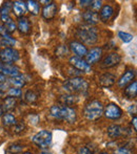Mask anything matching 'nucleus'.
I'll return each mask as SVG.
<instances>
[{
	"label": "nucleus",
	"instance_id": "1",
	"mask_svg": "<svg viewBox=\"0 0 137 154\" xmlns=\"http://www.w3.org/2000/svg\"><path fill=\"white\" fill-rule=\"evenodd\" d=\"M50 114L52 118L58 121H64L69 124H74L77 120L76 111L70 106L54 105L50 109Z\"/></svg>",
	"mask_w": 137,
	"mask_h": 154
},
{
	"label": "nucleus",
	"instance_id": "2",
	"mask_svg": "<svg viewBox=\"0 0 137 154\" xmlns=\"http://www.w3.org/2000/svg\"><path fill=\"white\" fill-rule=\"evenodd\" d=\"M64 89L70 94H76V93H81L88 90L89 84L84 79L80 77H74L67 80L62 85Z\"/></svg>",
	"mask_w": 137,
	"mask_h": 154
},
{
	"label": "nucleus",
	"instance_id": "3",
	"mask_svg": "<svg viewBox=\"0 0 137 154\" xmlns=\"http://www.w3.org/2000/svg\"><path fill=\"white\" fill-rule=\"evenodd\" d=\"M76 36L77 38L81 41V43H86L88 45H93L97 42L98 40V35L95 27L91 26V25H82L76 32Z\"/></svg>",
	"mask_w": 137,
	"mask_h": 154
},
{
	"label": "nucleus",
	"instance_id": "4",
	"mask_svg": "<svg viewBox=\"0 0 137 154\" xmlns=\"http://www.w3.org/2000/svg\"><path fill=\"white\" fill-rule=\"evenodd\" d=\"M103 114V105L100 101H91L84 108V116L89 121H97Z\"/></svg>",
	"mask_w": 137,
	"mask_h": 154
},
{
	"label": "nucleus",
	"instance_id": "5",
	"mask_svg": "<svg viewBox=\"0 0 137 154\" xmlns=\"http://www.w3.org/2000/svg\"><path fill=\"white\" fill-rule=\"evenodd\" d=\"M52 138L53 136H52L51 132L47 130H41L32 137V142L40 149H45L51 145Z\"/></svg>",
	"mask_w": 137,
	"mask_h": 154
},
{
	"label": "nucleus",
	"instance_id": "6",
	"mask_svg": "<svg viewBox=\"0 0 137 154\" xmlns=\"http://www.w3.org/2000/svg\"><path fill=\"white\" fill-rule=\"evenodd\" d=\"M19 58H20L19 51L13 47L0 49V62L4 63V64L12 65L18 61Z\"/></svg>",
	"mask_w": 137,
	"mask_h": 154
},
{
	"label": "nucleus",
	"instance_id": "7",
	"mask_svg": "<svg viewBox=\"0 0 137 154\" xmlns=\"http://www.w3.org/2000/svg\"><path fill=\"white\" fill-rule=\"evenodd\" d=\"M103 114L109 120H118L122 116L123 112L118 105L115 103H110L103 108Z\"/></svg>",
	"mask_w": 137,
	"mask_h": 154
},
{
	"label": "nucleus",
	"instance_id": "8",
	"mask_svg": "<svg viewBox=\"0 0 137 154\" xmlns=\"http://www.w3.org/2000/svg\"><path fill=\"white\" fill-rule=\"evenodd\" d=\"M70 49L74 54L75 57L78 58H83L88 54V48L86 46H84V44H82L79 41H72L70 43Z\"/></svg>",
	"mask_w": 137,
	"mask_h": 154
},
{
	"label": "nucleus",
	"instance_id": "9",
	"mask_svg": "<svg viewBox=\"0 0 137 154\" xmlns=\"http://www.w3.org/2000/svg\"><path fill=\"white\" fill-rule=\"evenodd\" d=\"M101 57H103V48L101 47H94L90 51H88L86 56V62L91 66V65L100 61Z\"/></svg>",
	"mask_w": 137,
	"mask_h": 154
},
{
	"label": "nucleus",
	"instance_id": "10",
	"mask_svg": "<svg viewBox=\"0 0 137 154\" xmlns=\"http://www.w3.org/2000/svg\"><path fill=\"white\" fill-rule=\"evenodd\" d=\"M121 61V57L117 53H111L106 56L101 62V67L103 68H111L116 65H118Z\"/></svg>",
	"mask_w": 137,
	"mask_h": 154
},
{
	"label": "nucleus",
	"instance_id": "11",
	"mask_svg": "<svg viewBox=\"0 0 137 154\" xmlns=\"http://www.w3.org/2000/svg\"><path fill=\"white\" fill-rule=\"evenodd\" d=\"M69 63L72 65V66L75 67L77 70L80 71H86V72H89L91 70V66L86 62V60L83 58H78V57H71L69 60Z\"/></svg>",
	"mask_w": 137,
	"mask_h": 154
},
{
	"label": "nucleus",
	"instance_id": "12",
	"mask_svg": "<svg viewBox=\"0 0 137 154\" xmlns=\"http://www.w3.org/2000/svg\"><path fill=\"white\" fill-rule=\"evenodd\" d=\"M136 72L134 69H128L125 73L120 77V79L117 81V85L119 88H125L129 85L130 83L133 82V80L135 79Z\"/></svg>",
	"mask_w": 137,
	"mask_h": 154
},
{
	"label": "nucleus",
	"instance_id": "13",
	"mask_svg": "<svg viewBox=\"0 0 137 154\" xmlns=\"http://www.w3.org/2000/svg\"><path fill=\"white\" fill-rule=\"evenodd\" d=\"M57 4L55 2H51L49 4H45L44 8H42V17L45 20H51L57 14Z\"/></svg>",
	"mask_w": 137,
	"mask_h": 154
},
{
	"label": "nucleus",
	"instance_id": "14",
	"mask_svg": "<svg viewBox=\"0 0 137 154\" xmlns=\"http://www.w3.org/2000/svg\"><path fill=\"white\" fill-rule=\"evenodd\" d=\"M12 8L13 13L15 14V16L20 18V17H24L25 13L28 12L27 4L23 1H14L12 2Z\"/></svg>",
	"mask_w": 137,
	"mask_h": 154
},
{
	"label": "nucleus",
	"instance_id": "15",
	"mask_svg": "<svg viewBox=\"0 0 137 154\" xmlns=\"http://www.w3.org/2000/svg\"><path fill=\"white\" fill-rule=\"evenodd\" d=\"M17 27H18V31L20 32V34L22 35H29L31 32V22L27 17L18 18Z\"/></svg>",
	"mask_w": 137,
	"mask_h": 154
},
{
	"label": "nucleus",
	"instance_id": "16",
	"mask_svg": "<svg viewBox=\"0 0 137 154\" xmlns=\"http://www.w3.org/2000/svg\"><path fill=\"white\" fill-rule=\"evenodd\" d=\"M82 19L86 23V25H95L99 22V16L97 13L92 12V11H86L82 14Z\"/></svg>",
	"mask_w": 137,
	"mask_h": 154
},
{
	"label": "nucleus",
	"instance_id": "17",
	"mask_svg": "<svg viewBox=\"0 0 137 154\" xmlns=\"http://www.w3.org/2000/svg\"><path fill=\"white\" fill-rule=\"evenodd\" d=\"M113 14H114V8H112L109 4H104L103 8H100V12H99V19H100L103 22H108L111 18H112Z\"/></svg>",
	"mask_w": 137,
	"mask_h": 154
},
{
	"label": "nucleus",
	"instance_id": "18",
	"mask_svg": "<svg viewBox=\"0 0 137 154\" xmlns=\"http://www.w3.org/2000/svg\"><path fill=\"white\" fill-rule=\"evenodd\" d=\"M126 132V129L120 125H111L108 127V135L111 138H118L122 136Z\"/></svg>",
	"mask_w": 137,
	"mask_h": 154
},
{
	"label": "nucleus",
	"instance_id": "19",
	"mask_svg": "<svg viewBox=\"0 0 137 154\" xmlns=\"http://www.w3.org/2000/svg\"><path fill=\"white\" fill-rule=\"evenodd\" d=\"M115 82H116V77L113 73L106 72L99 77V84L103 87H111L114 85Z\"/></svg>",
	"mask_w": 137,
	"mask_h": 154
},
{
	"label": "nucleus",
	"instance_id": "20",
	"mask_svg": "<svg viewBox=\"0 0 137 154\" xmlns=\"http://www.w3.org/2000/svg\"><path fill=\"white\" fill-rule=\"evenodd\" d=\"M0 73H3V75H6V77L14 78V77H16V75H20V70H19L18 67L15 66L14 64L8 65V64H4L3 63V66H2L1 72Z\"/></svg>",
	"mask_w": 137,
	"mask_h": 154
},
{
	"label": "nucleus",
	"instance_id": "21",
	"mask_svg": "<svg viewBox=\"0 0 137 154\" xmlns=\"http://www.w3.org/2000/svg\"><path fill=\"white\" fill-rule=\"evenodd\" d=\"M8 84H10L11 87H15V88H20L23 87L27 83V80H25L24 75H22L20 73L19 75H16L14 78H11V79L8 80Z\"/></svg>",
	"mask_w": 137,
	"mask_h": 154
},
{
	"label": "nucleus",
	"instance_id": "22",
	"mask_svg": "<svg viewBox=\"0 0 137 154\" xmlns=\"http://www.w3.org/2000/svg\"><path fill=\"white\" fill-rule=\"evenodd\" d=\"M16 105H17L16 99H15V97H6L5 99L3 100L2 104H1L3 111H6V112L12 111L13 109H15Z\"/></svg>",
	"mask_w": 137,
	"mask_h": 154
},
{
	"label": "nucleus",
	"instance_id": "23",
	"mask_svg": "<svg viewBox=\"0 0 137 154\" xmlns=\"http://www.w3.org/2000/svg\"><path fill=\"white\" fill-rule=\"evenodd\" d=\"M12 2H4L3 5L0 8V19H1L2 23H4L8 18H10V12H11V6H12Z\"/></svg>",
	"mask_w": 137,
	"mask_h": 154
},
{
	"label": "nucleus",
	"instance_id": "24",
	"mask_svg": "<svg viewBox=\"0 0 137 154\" xmlns=\"http://www.w3.org/2000/svg\"><path fill=\"white\" fill-rule=\"evenodd\" d=\"M137 93V82L133 81L132 83H130L127 87H125V95L128 99H134L136 97Z\"/></svg>",
	"mask_w": 137,
	"mask_h": 154
},
{
	"label": "nucleus",
	"instance_id": "25",
	"mask_svg": "<svg viewBox=\"0 0 137 154\" xmlns=\"http://www.w3.org/2000/svg\"><path fill=\"white\" fill-rule=\"evenodd\" d=\"M59 100L64 106H69V105L75 104L76 102L78 101V97L76 94H64V95H61Z\"/></svg>",
	"mask_w": 137,
	"mask_h": 154
},
{
	"label": "nucleus",
	"instance_id": "26",
	"mask_svg": "<svg viewBox=\"0 0 137 154\" xmlns=\"http://www.w3.org/2000/svg\"><path fill=\"white\" fill-rule=\"evenodd\" d=\"M2 124L6 127H11V126H15L17 124V120L13 114L5 113L2 116Z\"/></svg>",
	"mask_w": 137,
	"mask_h": 154
},
{
	"label": "nucleus",
	"instance_id": "27",
	"mask_svg": "<svg viewBox=\"0 0 137 154\" xmlns=\"http://www.w3.org/2000/svg\"><path fill=\"white\" fill-rule=\"evenodd\" d=\"M25 4H27L28 11H30V13H31L32 15H34V16L38 15L39 10H40V6H39L38 2L34 1V0H29Z\"/></svg>",
	"mask_w": 137,
	"mask_h": 154
},
{
	"label": "nucleus",
	"instance_id": "28",
	"mask_svg": "<svg viewBox=\"0 0 137 154\" xmlns=\"http://www.w3.org/2000/svg\"><path fill=\"white\" fill-rule=\"evenodd\" d=\"M2 24H3V26L5 27V29L6 31H8V32L10 35H12L13 32H14L15 31H16L17 29V25H16V23H15V21L13 20L12 18H8V20L5 21V22L4 23H2Z\"/></svg>",
	"mask_w": 137,
	"mask_h": 154
},
{
	"label": "nucleus",
	"instance_id": "29",
	"mask_svg": "<svg viewBox=\"0 0 137 154\" xmlns=\"http://www.w3.org/2000/svg\"><path fill=\"white\" fill-rule=\"evenodd\" d=\"M15 44H16V40L13 37H11V38H1L0 37V47L8 48V47L14 46Z\"/></svg>",
	"mask_w": 137,
	"mask_h": 154
},
{
	"label": "nucleus",
	"instance_id": "30",
	"mask_svg": "<svg viewBox=\"0 0 137 154\" xmlns=\"http://www.w3.org/2000/svg\"><path fill=\"white\" fill-rule=\"evenodd\" d=\"M25 101L28 102V103L30 104H34L37 102V100H38V94L37 93H35L33 90H28L27 92H25Z\"/></svg>",
	"mask_w": 137,
	"mask_h": 154
},
{
	"label": "nucleus",
	"instance_id": "31",
	"mask_svg": "<svg viewBox=\"0 0 137 154\" xmlns=\"http://www.w3.org/2000/svg\"><path fill=\"white\" fill-rule=\"evenodd\" d=\"M6 94L11 97H20L22 95V91H21L20 88H15V87H11L10 89L6 91Z\"/></svg>",
	"mask_w": 137,
	"mask_h": 154
},
{
	"label": "nucleus",
	"instance_id": "32",
	"mask_svg": "<svg viewBox=\"0 0 137 154\" xmlns=\"http://www.w3.org/2000/svg\"><path fill=\"white\" fill-rule=\"evenodd\" d=\"M118 37L121 39V41H123L125 43H129L133 40V36L129 32H118Z\"/></svg>",
	"mask_w": 137,
	"mask_h": 154
},
{
	"label": "nucleus",
	"instance_id": "33",
	"mask_svg": "<svg viewBox=\"0 0 137 154\" xmlns=\"http://www.w3.org/2000/svg\"><path fill=\"white\" fill-rule=\"evenodd\" d=\"M101 8H103V1H100V0H94V1H92V4H91V6H90L91 11L95 13L100 11Z\"/></svg>",
	"mask_w": 137,
	"mask_h": 154
},
{
	"label": "nucleus",
	"instance_id": "34",
	"mask_svg": "<svg viewBox=\"0 0 137 154\" xmlns=\"http://www.w3.org/2000/svg\"><path fill=\"white\" fill-rule=\"evenodd\" d=\"M0 37L1 38H11L12 37V35L8 34L5 27L3 26V24H0Z\"/></svg>",
	"mask_w": 137,
	"mask_h": 154
},
{
	"label": "nucleus",
	"instance_id": "35",
	"mask_svg": "<svg viewBox=\"0 0 137 154\" xmlns=\"http://www.w3.org/2000/svg\"><path fill=\"white\" fill-rule=\"evenodd\" d=\"M115 154H132V152L126 147H121V148H118L115 151Z\"/></svg>",
	"mask_w": 137,
	"mask_h": 154
},
{
	"label": "nucleus",
	"instance_id": "36",
	"mask_svg": "<svg viewBox=\"0 0 137 154\" xmlns=\"http://www.w3.org/2000/svg\"><path fill=\"white\" fill-rule=\"evenodd\" d=\"M79 4H80V6L83 8H90L91 4H92V1H91V0H82V1H79Z\"/></svg>",
	"mask_w": 137,
	"mask_h": 154
},
{
	"label": "nucleus",
	"instance_id": "37",
	"mask_svg": "<svg viewBox=\"0 0 137 154\" xmlns=\"http://www.w3.org/2000/svg\"><path fill=\"white\" fill-rule=\"evenodd\" d=\"M78 153L79 154H93L92 151H91L89 148H86V147H80V148L78 149Z\"/></svg>",
	"mask_w": 137,
	"mask_h": 154
},
{
	"label": "nucleus",
	"instance_id": "38",
	"mask_svg": "<svg viewBox=\"0 0 137 154\" xmlns=\"http://www.w3.org/2000/svg\"><path fill=\"white\" fill-rule=\"evenodd\" d=\"M23 129H24V124H23V123H21V124L17 123L16 125H15V130H14V131L16 132V133H19V132L23 131Z\"/></svg>",
	"mask_w": 137,
	"mask_h": 154
},
{
	"label": "nucleus",
	"instance_id": "39",
	"mask_svg": "<svg viewBox=\"0 0 137 154\" xmlns=\"http://www.w3.org/2000/svg\"><path fill=\"white\" fill-rule=\"evenodd\" d=\"M8 77L6 75H4L3 73H0V83H5V82H8Z\"/></svg>",
	"mask_w": 137,
	"mask_h": 154
},
{
	"label": "nucleus",
	"instance_id": "40",
	"mask_svg": "<svg viewBox=\"0 0 137 154\" xmlns=\"http://www.w3.org/2000/svg\"><path fill=\"white\" fill-rule=\"evenodd\" d=\"M136 121H137L136 116H134V118H133V120H132V125L134 126V130H137V125H136Z\"/></svg>",
	"mask_w": 137,
	"mask_h": 154
},
{
	"label": "nucleus",
	"instance_id": "41",
	"mask_svg": "<svg viewBox=\"0 0 137 154\" xmlns=\"http://www.w3.org/2000/svg\"><path fill=\"white\" fill-rule=\"evenodd\" d=\"M40 154H54V153L51 152V151H42Z\"/></svg>",
	"mask_w": 137,
	"mask_h": 154
},
{
	"label": "nucleus",
	"instance_id": "42",
	"mask_svg": "<svg viewBox=\"0 0 137 154\" xmlns=\"http://www.w3.org/2000/svg\"><path fill=\"white\" fill-rule=\"evenodd\" d=\"M3 116V109H2V106L0 105V118Z\"/></svg>",
	"mask_w": 137,
	"mask_h": 154
},
{
	"label": "nucleus",
	"instance_id": "43",
	"mask_svg": "<svg viewBox=\"0 0 137 154\" xmlns=\"http://www.w3.org/2000/svg\"><path fill=\"white\" fill-rule=\"evenodd\" d=\"M2 66H3V63L0 62V72H1V69H2Z\"/></svg>",
	"mask_w": 137,
	"mask_h": 154
},
{
	"label": "nucleus",
	"instance_id": "44",
	"mask_svg": "<svg viewBox=\"0 0 137 154\" xmlns=\"http://www.w3.org/2000/svg\"><path fill=\"white\" fill-rule=\"evenodd\" d=\"M22 154H33V153H31V152H24V153H22Z\"/></svg>",
	"mask_w": 137,
	"mask_h": 154
},
{
	"label": "nucleus",
	"instance_id": "45",
	"mask_svg": "<svg viewBox=\"0 0 137 154\" xmlns=\"http://www.w3.org/2000/svg\"><path fill=\"white\" fill-rule=\"evenodd\" d=\"M99 154H109L108 152H101V153H99Z\"/></svg>",
	"mask_w": 137,
	"mask_h": 154
},
{
	"label": "nucleus",
	"instance_id": "46",
	"mask_svg": "<svg viewBox=\"0 0 137 154\" xmlns=\"http://www.w3.org/2000/svg\"><path fill=\"white\" fill-rule=\"evenodd\" d=\"M77 154H79V153H78V152H77Z\"/></svg>",
	"mask_w": 137,
	"mask_h": 154
}]
</instances>
